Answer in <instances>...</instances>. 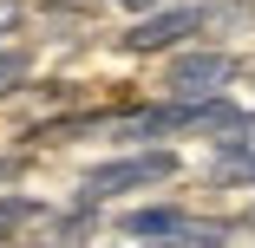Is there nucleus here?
Wrapping results in <instances>:
<instances>
[{
  "instance_id": "f257e3e1",
  "label": "nucleus",
  "mask_w": 255,
  "mask_h": 248,
  "mask_svg": "<svg viewBox=\"0 0 255 248\" xmlns=\"http://www.w3.org/2000/svg\"><path fill=\"white\" fill-rule=\"evenodd\" d=\"M177 176V151H131V157H112V164H92L85 170V196L79 203H105V196H131V189H150V183H170Z\"/></svg>"
},
{
  "instance_id": "f03ea898",
  "label": "nucleus",
  "mask_w": 255,
  "mask_h": 248,
  "mask_svg": "<svg viewBox=\"0 0 255 248\" xmlns=\"http://www.w3.org/2000/svg\"><path fill=\"white\" fill-rule=\"evenodd\" d=\"M242 72L236 53H223V46H203V53H183L164 79V91L177 98V105H203V98H223V85Z\"/></svg>"
},
{
  "instance_id": "7ed1b4c3",
  "label": "nucleus",
  "mask_w": 255,
  "mask_h": 248,
  "mask_svg": "<svg viewBox=\"0 0 255 248\" xmlns=\"http://www.w3.org/2000/svg\"><path fill=\"white\" fill-rule=\"evenodd\" d=\"M255 26V0H196L190 7V33H203V39H236V33H249Z\"/></svg>"
},
{
  "instance_id": "20e7f679",
  "label": "nucleus",
  "mask_w": 255,
  "mask_h": 248,
  "mask_svg": "<svg viewBox=\"0 0 255 248\" xmlns=\"http://www.w3.org/2000/svg\"><path fill=\"white\" fill-rule=\"evenodd\" d=\"M190 33V7H164V13H144L118 46H125V53H164V46H177Z\"/></svg>"
},
{
  "instance_id": "39448f33",
  "label": "nucleus",
  "mask_w": 255,
  "mask_h": 248,
  "mask_svg": "<svg viewBox=\"0 0 255 248\" xmlns=\"http://www.w3.org/2000/svg\"><path fill=\"white\" fill-rule=\"evenodd\" d=\"M26 222H46V203H33V196H7V203H0V242L20 235Z\"/></svg>"
},
{
  "instance_id": "423d86ee",
  "label": "nucleus",
  "mask_w": 255,
  "mask_h": 248,
  "mask_svg": "<svg viewBox=\"0 0 255 248\" xmlns=\"http://www.w3.org/2000/svg\"><path fill=\"white\" fill-rule=\"evenodd\" d=\"M26 72H33V53H26V46H0V91H13Z\"/></svg>"
},
{
  "instance_id": "0eeeda50",
  "label": "nucleus",
  "mask_w": 255,
  "mask_h": 248,
  "mask_svg": "<svg viewBox=\"0 0 255 248\" xmlns=\"http://www.w3.org/2000/svg\"><path fill=\"white\" fill-rule=\"evenodd\" d=\"M20 20H26V7H20V0H0V39H7V33H20Z\"/></svg>"
},
{
  "instance_id": "6e6552de",
  "label": "nucleus",
  "mask_w": 255,
  "mask_h": 248,
  "mask_svg": "<svg viewBox=\"0 0 255 248\" xmlns=\"http://www.w3.org/2000/svg\"><path fill=\"white\" fill-rule=\"evenodd\" d=\"M229 176H236V183H255V151H249L242 164H229Z\"/></svg>"
},
{
  "instance_id": "1a4fd4ad",
  "label": "nucleus",
  "mask_w": 255,
  "mask_h": 248,
  "mask_svg": "<svg viewBox=\"0 0 255 248\" xmlns=\"http://www.w3.org/2000/svg\"><path fill=\"white\" fill-rule=\"evenodd\" d=\"M118 7H131V13H157L164 0H118Z\"/></svg>"
},
{
  "instance_id": "9d476101",
  "label": "nucleus",
  "mask_w": 255,
  "mask_h": 248,
  "mask_svg": "<svg viewBox=\"0 0 255 248\" xmlns=\"http://www.w3.org/2000/svg\"><path fill=\"white\" fill-rule=\"evenodd\" d=\"M46 7H85V0H46Z\"/></svg>"
}]
</instances>
